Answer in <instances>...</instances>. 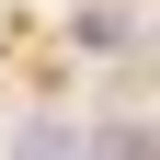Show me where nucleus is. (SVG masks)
I'll list each match as a JSON object with an SVG mask.
<instances>
[{"instance_id": "nucleus-1", "label": "nucleus", "mask_w": 160, "mask_h": 160, "mask_svg": "<svg viewBox=\"0 0 160 160\" xmlns=\"http://www.w3.org/2000/svg\"><path fill=\"white\" fill-rule=\"evenodd\" d=\"M12 160H92V126L80 114H23L12 126Z\"/></svg>"}, {"instance_id": "nucleus-2", "label": "nucleus", "mask_w": 160, "mask_h": 160, "mask_svg": "<svg viewBox=\"0 0 160 160\" xmlns=\"http://www.w3.org/2000/svg\"><path fill=\"white\" fill-rule=\"evenodd\" d=\"M92 160H160V114H114V126H92Z\"/></svg>"}]
</instances>
